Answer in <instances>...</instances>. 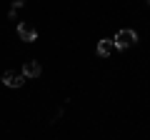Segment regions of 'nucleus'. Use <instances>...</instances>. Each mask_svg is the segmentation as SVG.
I'll return each instance as SVG.
<instances>
[{
	"instance_id": "20e7f679",
	"label": "nucleus",
	"mask_w": 150,
	"mask_h": 140,
	"mask_svg": "<svg viewBox=\"0 0 150 140\" xmlns=\"http://www.w3.org/2000/svg\"><path fill=\"white\" fill-rule=\"evenodd\" d=\"M40 73H43V68H40L38 60H28V63L23 65V75H25V78H38Z\"/></svg>"
},
{
	"instance_id": "7ed1b4c3",
	"label": "nucleus",
	"mask_w": 150,
	"mask_h": 140,
	"mask_svg": "<svg viewBox=\"0 0 150 140\" xmlns=\"http://www.w3.org/2000/svg\"><path fill=\"white\" fill-rule=\"evenodd\" d=\"M18 35H20V40H25V43H33V40L38 38V30L33 25H28V23H18Z\"/></svg>"
},
{
	"instance_id": "f257e3e1",
	"label": "nucleus",
	"mask_w": 150,
	"mask_h": 140,
	"mask_svg": "<svg viewBox=\"0 0 150 140\" xmlns=\"http://www.w3.org/2000/svg\"><path fill=\"white\" fill-rule=\"evenodd\" d=\"M112 43H115V50H125V48L138 43V35H135V30H118Z\"/></svg>"
},
{
	"instance_id": "39448f33",
	"label": "nucleus",
	"mask_w": 150,
	"mask_h": 140,
	"mask_svg": "<svg viewBox=\"0 0 150 140\" xmlns=\"http://www.w3.org/2000/svg\"><path fill=\"white\" fill-rule=\"evenodd\" d=\"M112 50H115V43H112V40H100V43H98V55H100V58H108Z\"/></svg>"
},
{
	"instance_id": "f03ea898",
	"label": "nucleus",
	"mask_w": 150,
	"mask_h": 140,
	"mask_svg": "<svg viewBox=\"0 0 150 140\" xmlns=\"http://www.w3.org/2000/svg\"><path fill=\"white\" fill-rule=\"evenodd\" d=\"M3 83L8 88H20L25 83V75H23V70H5L3 73Z\"/></svg>"
}]
</instances>
